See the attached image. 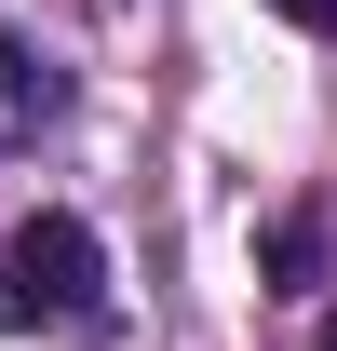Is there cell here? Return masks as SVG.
I'll use <instances>...</instances> for the list:
<instances>
[{"mask_svg": "<svg viewBox=\"0 0 337 351\" xmlns=\"http://www.w3.org/2000/svg\"><path fill=\"white\" fill-rule=\"evenodd\" d=\"M82 324H108V243L95 217L41 203L0 230V338H82Z\"/></svg>", "mask_w": 337, "mask_h": 351, "instance_id": "obj_1", "label": "cell"}, {"mask_svg": "<svg viewBox=\"0 0 337 351\" xmlns=\"http://www.w3.org/2000/svg\"><path fill=\"white\" fill-rule=\"evenodd\" d=\"M54 108H68V82H54L41 54H27V41H14V27H0V149H14V135H41Z\"/></svg>", "mask_w": 337, "mask_h": 351, "instance_id": "obj_2", "label": "cell"}, {"mask_svg": "<svg viewBox=\"0 0 337 351\" xmlns=\"http://www.w3.org/2000/svg\"><path fill=\"white\" fill-rule=\"evenodd\" d=\"M270 284H324V203H284V217H270Z\"/></svg>", "mask_w": 337, "mask_h": 351, "instance_id": "obj_3", "label": "cell"}, {"mask_svg": "<svg viewBox=\"0 0 337 351\" xmlns=\"http://www.w3.org/2000/svg\"><path fill=\"white\" fill-rule=\"evenodd\" d=\"M284 27H310V41H337V0H270Z\"/></svg>", "mask_w": 337, "mask_h": 351, "instance_id": "obj_4", "label": "cell"}, {"mask_svg": "<svg viewBox=\"0 0 337 351\" xmlns=\"http://www.w3.org/2000/svg\"><path fill=\"white\" fill-rule=\"evenodd\" d=\"M310 351H337V311H324V338H310Z\"/></svg>", "mask_w": 337, "mask_h": 351, "instance_id": "obj_5", "label": "cell"}]
</instances>
